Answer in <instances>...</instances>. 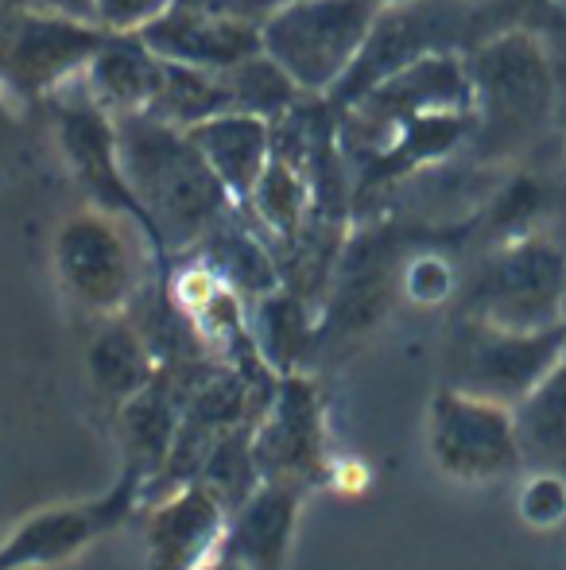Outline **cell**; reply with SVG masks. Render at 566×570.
Here are the masks:
<instances>
[{"instance_id":"cell-24","label":"cell","mask_w":566,"mask_h":570,"mask_svg":"<svg viewBox=\"0 0 566 570\" xmlns=\"http://www.w3.org/2000/svg\"><path fill=\"white\" fill-rule=\"evenodd\" d=\"M221 78H226V90H229V98H234V109L252 114V117H265L268 125H276V120L291 114L295 106L307 101V94L295 86V78L287 75L276 59H268L265 51L249 55V59L237 62V67L221 70Z\"/></svg>"},{"instance_id":"cell-7","label":"cell","mask_w":566,"mask_h":570,"mask_svg":"<svg viewBox=\"0 0 566 570\" xmlns=\"http://www.w3.org/2000/svg\"><path fill=\"white\" fill-rule=\"evenodd\" d=\"M47 106H51V117H54V136H59L62 159H67L78 187L90 195V203L98 206V210L117 214V218H125L129 226H137L143 233V240L151 245V253H156V264L167 276L163 245H159L148 214H143V206L137 203V195H132L129 179H125V171H121L117 120L109 117L106 109L93 106V101L86 98V90L70 94V82L62 86L59 94H51Z\"/></svg>"},{"instance_id":"cell-37","label":"cell","mask_w":566,"mask_h":570,"mask_svg":"<svg viewBox=\"0 0 566 570\" xmlns=\"http://www.w3.org/2000/svg\"><path fill=\"white\" fill-rule=\"evenodd\" d=\"M563 326H566V292H563Z\"/></svg>"},{"instance_id":"cell-2","label":"cell","mask_w":566,"mask_h":570,"mask_svg":"<svg viewBox=\"0 0 566 570\" xmlns=\"http://www.w3.org/2000/svg\"><path fill=\"white\" fill-rule=\"evenodd\" d=\"M377 16V0H280L260 23V47L307 98H330L361 55Z\"/></svg>"},{"instance_id":"cell-34","label":"cell","mask_w":566,"mask_h":570,"mask_svg":"<svg viewBox=\"0 0 566 570\" xmlns=\"http://www.w3.org/2000/svg\"><path fill=\"white\" fill-rule=\"evenodd\" d=\"M380 8H404V4H416V0H377Z\"/></svg>"},{"instance_id":"cell-14","label":"cell","mask_w":566,"mask_h":570,"mask_svg":"<svg viewBox=\"0 0 566 570\" xmlns=\"http://www.w3.org/2000/svg\"><path fill=\"white\" fill-rule=\"evenodd\" d=\"M214 361V357H202ZM202 361H182V365H159V373L117 407V439H121L125 465L121 470L137 473L143 489L159 478L167 458L175 451V439L182 428V412H187V389L190 373Z\"/></svg>"},{"instance_id":"cell-13","label":"cell","mask_w":566,"mask_h":570,"mask_svg":"<svg viewBox=\"0 0 566 570\" xmlns=\"http://www.w3.org/2000/svg\"><path fill=\"white\" fill-rule=\"evenodd\" d=\"M229 532V509L210 485L195 481L151 504L148 567L151 570H210L221 559Z\"/></svg>"},{"instance_id":"cell-30","label":"cell","mask_w":566,"mask_h":570,"mask_svg":"<svg viewBox=\"0 0 566 570\" xmlns=\"http://www.w3.org/2000/svg\"><path fill=\"white\" fill-rule=\"evenodd\" d=\"M23 12L31 16H54V20H78V23H98V8L93 0H20Z\"/></svg>"},{"instance_id":"cell-28","label":"cell","mask_w":566,"mask_h":570,"mask_svg":"<svg viewBox=\"0 0 566 570\" xmlns=\"http://www.w3.org/2000/svg\"><path fill=\"white\" fill-rule=\"evenodd\" d=\"M175 0H93L98 8V28L109 36H140L151 20L171 8Z\"/></svg>"},{"instance_id":"cell-35","label":"cell","mask_w":566,"mask_h":570,"mask_svg":"<svg viewBox=\"0 0 566 570\" xmlns=\"http://www.w3.org/2000/svg\"><path fill=\"white\" fill-rule=\"evenodd\" d=\"M210 570H237V567H234V563H226V559H218V563H214Z\"/></svg>"},{"instance_id":"cell-11","label":"cell","mask_w":566,"mask_h":570,"mask_svg":"<svg viewBox=\"0 0 566 570\" xmlns=\"http://www.w3.org/2000/svg\"><path fill=\"white\" fill-rule=\"evenodd\" d=\"M106 36L98 23L23 12L0 62V90L12 101H47L90 67Z\"/></svg>"},{"instance_id":"cell-32","label":"cell","mask_w":566,"mask_h":570,"mask_svg":"<svg viewBox=\"0 0 566 570\" xmlns=\"http://www.w3.org/2000/svg\"><path fill=\"white\" fill-rule=\"evenodd\" d=\"M20 16H23L20 0H0V62H4L8 39H12L16 23H20Z\"/></svg>"},{"instance_id":"cell-27","label":"cell","mask_w":566,"mask_h":570,"mask_svg":"<svg viewBox=\"0 0 566 570\" xmlns=\"http://www.w3.org/2000/svg\"><path fill=\"white\" fill-rule=\"evenodd\" d=\"M400 287L411 303L430 307V303H443L446 295L454 292V272L443 256L424 253V256H416V261H408V268L400 272Z\"/></svg>"},{"instance_id":"cell-25","label":"cell","mask_w":566,"mask_h":570,"mask_svg":"<svg viewBox=\"0 0 566 570\" xmlns=\"http://www.w3.org/2000/svg\"><path fill=\"white\" fill-rule=\"evenodd\" d=\"M516 435H520L524 458L563 462L566 458V357L547 373V381L532 392L524 404L513 407Z\"/></svg>"},{"instance_id":"cell-31","label":"cell","mask_w":566,"mask_h":570,"mask_svg":"<svg viewBox=\"0 0 566 570\" xmlns=\"http://www.w3.org/2000/svg\"><path fill=\"white\" fill-rule=\"evenodd\" d=\"M322 481H330L338 493H365V489H369V481H373V473H369V465L357 462V458H338V462L330 458Z\"/></svg>"},{"instance_id":"cell-6","label":"cell","mask_w":566,"mask_h":570,"mask_svg":"<svg viewBox=\"0 0 566 570\" xmlns=\"http://www.w3.org/2000/svg\"><path fill=\"white\" fill-rule=\"evenodd\" d=\"M54 276L86 315H129L143 292V268L132 248L129 222L98 206L70 214L54 233Z\"/></svg>"},{"instance_id":"cell-18","label":"cell","mask_w":566,"mask_h":570,"mask_svg":"<svg viewBox=\"0 0 566 570\" xmlns=\"http://www.w3.org/2000/svg\"><path fill=\"white\" fill-rule=\"evenodd\" d=\"M187 136L202 151L210 171L218 175L226 195L237 206L249 203L252 187L260 183L265 167L272 164V125L265 117L229 109V114H218L202 120V125L187 128Z\"/></svg>"},{"instance_id":"cell-3","label":"cell","mask_w":566,"mask_h":570,"mask_svg":"<svg viewBox=\"0 0 566 570\" xmlns=\"http://www.w3.org/2000/svg\"><path fill=\"white\" fill-rule=\"evenodd\" d=\"M477 132L489 144H520L555 114V70L532 28H505L466 59Z\"/></svg>"},{"instance_id":"cell-33","label":"cell","mask_w":566,"mask_h":570,"mask_svg":"<svg viewBox=\"0 0 566 570\" xmlns=\"http://www.w3.org/2000/svg\"><path fill=\"white\" fill-rule=\"evenodd\" d=\"M12 125H16V117H12V98H8V94L0 90V136H4Z\"/></svg>"},{"instance_id":"cell-20","label":"cell","mask_w":566,"mask_h":570,"mask_svg":"<svg viewBox=\"0 0 566 570\" xmlns=\"http://www.w3.org/2000/svg\"><path fill=\"white\" fill-rule=\"evenodd\" d=\"M86 373H90V389L101 400L121 407L159 373V361L140 326L129 315H113L101 318V326L86 345Z\"/></svg>"},{"instance_id":"cell-4","label":"cell","mask_w":566,"mask_h":570,"mask_svg":"<svg viewBox=\"0 0 566 570\" xmlns=\"http://www.w3.org/2000/svg\"><path fill=\"white\" fill-rule=\"evenodd\" d=\"M566 248L552 237L524 233L481 264L469 287L466 315L500 331H552L563 326Z\"/></svg>"},{"instance_id":"cell-16","label":"cell","mask_w":566,"mask_h":570,"mask_svg":"<svg viewBox=\"0 0 566 570\" xmlns=\"http://www.w3.org/2000/svg\"><path fill=\"white\" fill-rule=\"evenodd\" d=\"M302 497L307 489L291 481H260L249 501L229 517L221 559L237 570H284Z\"/></svg>"},{"instance_id":"cell-10","label":"cell","mask_w":566,"mask_h":570,"mask_svg":"<svg viewBox=\"0 0 566 570\" xmlns=\"http://www.w3.org/2000/svg\"><path fill=\"white\" fill-rule=\"evenodd\" d=\"M252 462L260 481H291L310 489L326 478V407L310 376H280L272 404L252 428Z\"/></svg>"},{"instance_id":"cell-22","label":"cell","mask_w":566,"mask_h":570,"mask_svg":"<svg viewBox=\"0 0 566 570\" xmlns=\"http://www.w3.org/2000/svg\"><path fill=\"white\" fill-rule=\"evenodd\" d=\"M249 331L260 357L268 361L276 376L299 373L302 357L318 345V323L310 318V299H302L291 287H276L272 295L252 303Z\"/></svg>"},{"instance_id":"cell-9","label":"cell","mask_w":566,"mask_h":570,"mask_svg":"<svg viewBox=\"0 0 566 570\" xmlns=\"http://www.w3.org/2000/svg\"><path fill=\"white\" fill-rule=\"evenodd\" d=\"M140 497L143 481L137 473L121 470L113 489H106L93 501L51 504V509L36 512L0 543V570H47L70 563L106 532L121 528L140 509Z\"/></svg>"},{"instance_id":"cell-5","label":"cell","mask_w":566,"mask_h":570,"mask_svg":"<svg viewBox=\"0 0 566 570\" xmlns=\"http://www.w3.org/2000/svg\"><path fill=\"white\" fill-rule=\"evenodd\" d=\"M566 357V326L500 331L481 318H461L446 357V384L493 404L516 407Z\"/></svg>"},{"instance_id":"cell-12","label":"cell","mask_w":566,"mask_h":570,"mask_svg":"<svg viewBox=\"0 0 566 570\" xmlns=\"http://www.w3.org/2000/svg\"><path fill=\"white\" fill-rule=\"evenodd\" d=\"M446 0H416V4H404V8H380L377 23H373L369 39H365L361 55L357 62L349 67V75L338 82V90L330 94V106L334 109H346L354 106L357 98L380 86L385 78H393L396 70H404L408 62L424 59V55L435 51H450L446 47V20L443 12Z\"/></svg>"},{"instance_id":"cell-8","label":"cell","mask_w":566,"mask_h":570,"mask_svg":"<svg viewBox=\"0 0 566 570\" xmlns=\"http://www.w3.org/2000/svg\"><path fill=\"white\" fill-rule=\"evenodd\" d=\"M427 446L438 473L461 485L508 478L524 465L513 407L469 396L450 384H443L430 400Z\"/></svg>"},{"instance_id":"cell-21","label":"cell","mask_w":566,"mask_h":570,"mask_svg":"<svg viewBox=\"0 0 566 570\" xmlns=\"http://www.w3.org/2000/svg\"><path fill=\"white\" fill-rule=\"evenodd\" d=\"M310 206H315V195H310L307 171L272 151V164L265 167L260 183L252 187L249 203L237 206V210L249 214L252 229L272 245L276 261H284V253L302 237V229H307Z\"/></svg>"},{"instance_id":"cell-1","label":"cell","mask_w":566,"mask_h":570,"mask_svg":"<svg viewBox=\"0 0 566 570\" xmlns=\"http://www.w3.org/2000/svg\"><path fill=\"white\" fill-rule=\"evenodd\" d=\"M113 120L121 171L148 214L167 261L171 253H190L226 214L237 210V203L226 195L218 175L182 128H171L148 114Z\"/></svg>"},{"instance_id":"cell-29","label":"cell","mask_w":566,"mask_h":570,"mask_svg":"<svg viewBox=\"0 0 566 570\" xmlns=\"http://www.w3.org/2000/svg\"><path fill=\"white\" fill-rule=\"evenodd\" d=\"M182 8H195L202 16H214V20H237V23H265L272 16V8L280 0H175Z\"/></svg>"},{"instance_id":"cell-36","label":"cell","mask_w":566,"mask_h":570,"mask_svg":"<svg viewBox=\"0 0 566 570\" xmlns=\"http://www.w3.org/2000/svg\"><path fill=\"white\" fill-rule=\"evenodd\" d=\"M454 4H481V0H454Z\"/></svg>"},{"instance_id":"cell-15","label":"cell","mask_w":566,"mask_h":570,"mask_svg":"<svg viewBox=\"0 0 566 570\" xmlns=\"http://www.w3.org/2000/svg\"><path fill=\"white\" fill-rule=\"evenodd\" d=\"M140 39L163 62L214 70V75L237 67V62H245L249 55L265 51V47H260L257 23L214 20V16H202L182 4H171L159 20H151L148 28L140 31Z\"/></svg>"},{"instance_id":"cell-19","label":"cell","mask_w":566,"mask_h":570,"mask_svg":"<svg viewBox=\"0 0 566 570\" xmlns=\"http://www.w3.org/2000/svg\"><path fill=\"white\" fill-rule=\"evenodd\" d=\"M190 256H198L202 264H210L245 303H257L265 295H272L284 284L280 276V261H276L272 245L260 237L252 226L241 222V210L226 214L195 248Z\"/></svg>"},{"instance_id":"cell-17","label":"cell","mask_w":566,"mask_h":570,"mask_svg":"<svg viewBox=\"0 0 566 570\" xmlns=\"http://www.w3.org/2000/svg\"><path fill=\"white\" fill-rule=\"evenodd\" d=\"M163 75L167 62L140 36H106L101 51L78 75V82L86 98L109 117H132L151 109V101L163 90Z\"/></svg>"},{"instance_id":"cell-23","label":"cell","mask_w":566,"mask_h":570,"mask_svg":"<svg viewBox=\"0 0 566 570\" xmlns=\"http://www.w3.org/2000/svg\"><path fill=\"white\" fill-rule=\"evenodd\" d=\"M234 98L226 90V78L214 75V70H195V67H179V62H167L163 75V90L151 101L148 117L163 120L171 128H195L202 120L229 114Z\"/></svg>"},{"instance_id":"cell-26","label":"cell","mask_w":566,"mask_h":570,"mask_svg":"<svg viewBox=\"0 0 566 570\" xmlns=\"http://www.w3.org/2000/svg\"><path fill=\"white\" fill-rule=\"evenodd\" d=\"M516 509H520V520L528 528H559L566 520V478L563 473H532L520 485V497H516Z\"/></svg>"}]
</instances>
